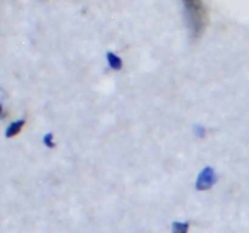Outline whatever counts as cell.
I'll return each instance as SVG.
<instances>
[{
	"label": "cell",
	"instance_id": "obj_1",
	"mask_svg": "<svg viewBox=\"0 0 249 233\" xmlns=\"http://www.w3.org/2000/svg\"><path fill=\"white\" fill-rule=\"evenodd\" d=\"M187 28L192 38H198L206 28L207 11L202 0H181Z\"/></svg>",
	"mask_w": 249,
	"mask_h": 233
},
{
	"label": "cell",
	"instance_id": "obj_2",
	"mask_svg": "<svg viewBox=\"0 0 249 233\" xmlns=\"http://www.w3.org/2000/svg\"><path fill=\"white\" fill-rule=\"evenodd\" d=\"M216 181L215 171H214L213 167L207 166L199 172L198 177H197L196 182V188L198 191H206V189H209Z\"/></svg>",
	"mask_w": 249,
	"mask_h": 233
},
{
	"label": "cell",
	"instance_id": "obj_3",
	"mask_svg": "<svg viewBox=\"0 0 249 233\" xmlns=\"http://www.w3.org/2000/svg\"><path fill=\"white\" fill-rule=\"evenodd\" d=\"M24 123H26L24 119H21V120H16L14 121V123L10 124L6 129V137H14V136H16L17 133L21 131L22 126L24 125Z\"/></svg>",
	"mask_w": 249,
	"mask_h": 233
},
{
	"label": "cell",
	"instance_id": "obj_4",
	"mask_svg": "<svg viewBox=\"0 0 249 233\" xmlns=\"http://www.w3.org/2000/svg\"><path fill=\"white\" fill-rule=\"evenodd\" d=\"M106 57H107V61H108L109 67H111L112 69H114V70L122 69V67H123V62H122L121 57H118L117 55H114L113 52H107Z\"/></svg>",
	"mask_w": 249,
	"mask_h": 233
},
{
	"label": "cell",
	"instance_id": "obj_5",
	"mask_svg": "<svg viewBox=\"0 0 249 233\" xmlns=\"http://www.w3.org/2000/svg\"><path fill=\"white\" fill-rule=\"evenodd\" d=\"M187 232H189V223L187 222L173 223V233H187Z\"/></svg>",
	"mask_w": 249,
	"mask_h": 233
},
{
	"label": "cell",
	"instance_id": "obj_6",
	"mask_svg": "<svg viewBox=\"0 0 249 233\" xmlns=\"http://www.w3.org/2000/svg\"><path fill=\"white\" fill-rule=\"evenodd\" d=\"M44 143H45L49 148L55 147V143L53 142V133H46V135L44 136Z\"/></svg>",
	"mask_w": 249,
	"mask_h": 233
}]
</instances>
